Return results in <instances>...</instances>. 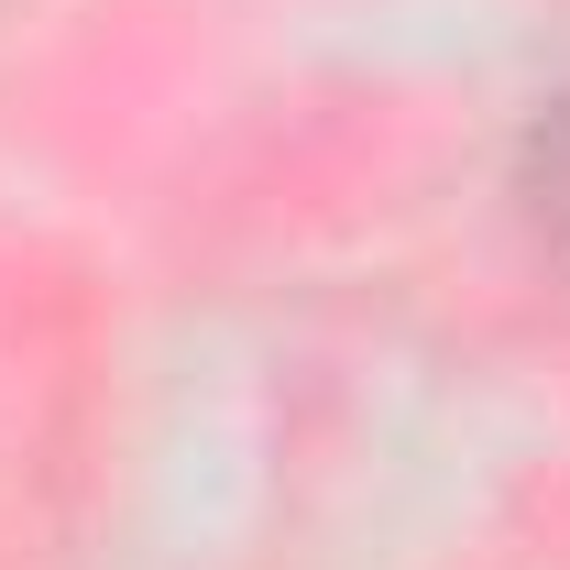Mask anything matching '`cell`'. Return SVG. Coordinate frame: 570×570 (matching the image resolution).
Here are the masks:
<instances>
[{"label": "cell", "mask_w": 570, "mask_h": 570, "mask_svg": "<svg viewBox=\"0 0 570 570\" xmlns=\"http://www.w3.org/2000/svg\"><path fill=\"white\" fill-rule=\"evenodd\" d=\"M515 198H527V230H538V253L570 275V99L527 132V165H515Z\"/></svg>", "instance_id": "obj_1"}]
</instances>
